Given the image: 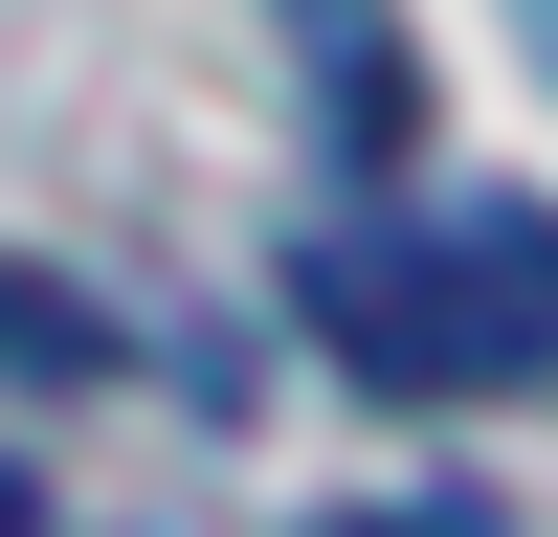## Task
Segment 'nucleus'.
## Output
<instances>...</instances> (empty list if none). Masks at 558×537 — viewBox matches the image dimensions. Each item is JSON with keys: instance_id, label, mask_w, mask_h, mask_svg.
I'll return each instance as SVG.
<instances>
[{"instance_id": "obj_2", "label": "nucleus", "mask_w": 558, "mask_h": 537, "mask_svg": "<svg viewBox=\"0 0 558 537\" xmlns=\"http://www.w3.org/2000/svg\"><path fill=\"white\" fill-rule=\"evenodd\" d=\"M268 23H291L313 134H336L357 179H402V157H425V68H402V0H268Z\"/></svg>"}, {"instance_id": "obj_3", "label": "nucleus", "mask_w": 558, "mask_h": 537, "mask_svg": "<svg viewBox=\"0 0 558 537\" xmlns=\"http://www.w3.org/2000/svg\"><path fill=\"white\" fill-rule=\"evenodd\" d=\"M0 381H68V403H89V381H134V336L68 291V268H23V247H0Z\"/></svg>"}, {"instance_id": "obj_4", "label": "nucleus", "mask_w": 558, "mask_h": 537, "mask_svg": "<svg viewBox=\"0 0 558 537\" xmlns=\"http://www.w3.org/2000/svg\"><path fill=\"white\" fill-rule=\"evenodd\" d=\"M313 537H492L470 492H357V515H313Z\"/></svg>"}, {"instance_id": "obj_6", "label": "nucleus", "mask_w": 558, "mask_h": 537, "mask_svg": "<svg viewBox=\"0 0 558 537\" xmlns=\"http://www.w3.org/2000/svg\"><path fill=\"white\" fill-rule=\"evenodd\" d=\"M514 23H536V45H558V0H514Z\"/></svg>"}, {"instance_id": "obj_1", "label": "nucleus", "mask_w": 558, "mask_h": 537, "mask_svg": "<svg viewBox=\"0 0 558 537\" xmlns=\"http://www.w3.org/2000/svg\"><path fill=\"white\" fill-rule=\"evenodd\" d=\"M291 313L380 403H514V381H558V224L536 202H447V224L357 202L291 247Z\"/></svg>"}, {"instance_id": "obj_5", "label": "nucleus", "mask_w": 558, "mask_h": 537, "mask_svg": "<svg viewBox=\"0 0 558 537\" xmlns=\"http://www.w3.org/2000/svg\"><path fill=\"white\" fill-rule=\"evenodd\" d=\"M0 537H45V492H23V470H0Z\"/></svg>"}]
</instances>
